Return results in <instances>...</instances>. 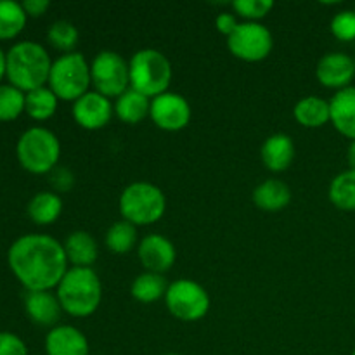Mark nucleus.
<instances>
[{
    "mask_svg": "<svg viewBox=\"0 0 355 355\" xmlns=\"http://www.w3.org/2000/svg\"><path fill=\"white\" fill-rule=\"evenodd\" d=\"M352 355H355V349H354V352H352Z\"/></svg>",
    "mask_w": 355,
    "mask_h": 355,
    "instance_id": "ea45409f",
    "label": "nucleus"
},
{
    "mask_svg": "<svg viewBox=\"0 0 355 355\" xmlns=\"http://www.w3.org/2000/svg\"><path fill=\"white\" fill-rule=\"evenodd\" d=\"M0 355H28L26 343L10 331H0Z\"/></svg>",
    "mask_w": 355,
    "mask_h": 355,
    "instance_id": "473e14b6",
    "label": "nucleus"
},
{
    "mask_svg": "<svg viewBox=\"0 0 355 355\" xmlns=\"http://www.w3.org/2000/svg\"><path fill=\"white\" fill-rule=\"evenodd\" d=\"M260 158L270 172H284L290 168L295 158L293 139L286 134H272L260 148Z\"/></svg>",
    "mask_w": 355,
    "mask_h": 355,
    "instance_id": "dca6fc26",
    "label": "nucleus"
},
{
    "mask_svg": "<svg viewBox=\"0 0 355 355\" xmlns=\"http://www.w3.org/2000/svg\"><path fill=\"white\" fill-rule=\"evenodd\" d=\"M26 214L35 224L51 225L61 217L62 200L54 191H42L28 201Z\"/></svg>",
    "mask_w": 355,
    "mask_h": 355,
    "instance_id": "4be33fe9",
    "label": "nucleus"
},
{
    "mask_svg": "<svg viewBox=\"0 0 355 355\" xmlns=\"http://www.w3.org/2000/svg\"><path fill=\"white\" fill-rule=\"evenodd\" d=\"M130 89L144 94L149 99L168 92L172 82V64L163 52L141 49L128 61Z\"/></svg>",
    "mask_w": 355,
    "mask_h": 355,
    "instance_id": "20e7f679",
    "label": "nucleus"
},
{
    "mask_svg": "<svg viewBox=\"0 0 355 355\" xmlns=\"http://www.w3.org/2000/svg\"><path fill=\"white\" fill-rule=\"evenodd\" d=\"M163 355H179V354H163Z\"/></svg>",
    "mask_w": 355,
    "mask_h": 355,
    "instance_id": "58836bf2",
    "label": "nucleus"
},
{
    "mask_svg": "<svg viewBox=\"0 0 355 355\" xmlns=\"http://www.w3.org/2000/svg\"><path fill=\"white\" fill-rule=\"evenodd\" d=\"M331 123L343 137L355 141V87L338 90L329 101Z\"/></svg>",
    "mask_w": 355,
    "mask_h": 355,
    "instance_id": "a211bd4d",
    "label": "nucleus"
},
{
    "mask_svg": "<svg viewBox=\"0 0 355 355\" xmlns=\"http://www.w3.org/2000/svg\"><path fill=\"white\" fill-rule=\"evenodd\" d=\"M49 89L55 94L59 101H78L89 92L90 64L80 52L59 55L52 61L51 75H49Z\"/></svg>",
    "mask_w": 355,
    "mask_h": 355,
    "instance_id": "0eeeda50",
    "label": "nucleus"
},
{
    "mask_svg": "<svg viewBox=\"0 0 355 355\" xmlns=\"http://www.w3.org/2000/svg\"><path fill=\"white\" fill-rule=\"evenodd\" d=\"M90 82L101 96L120 97L130 89L128 62L114 51H101L90 62Z\"/></svg>",
    "mask_w": 355,
    "mask_h": 355,
    "instance_id": "1a4fd4ad",
    "label": "nucleus"
},
{
    "mask_svg": "<svg viewBox=\"0 0 355 355\" xmlns=\"http://www.w3.org/2000/svg\"><path fill=\"white\" fill-rule=\"evenodd\" d=\"M59 99L49 87H40L31 92H26V103H24V111L28 116L37 121H45L54 116L58 110Z\"/></svg>",
    "mask_w": 355,
    "mask_h": 355,
    "instance_id": "bb28decb",
    "label": "nucleus"
},
{
    "mask_svg": "<svg viewBox=\"0 0 355 355\" xmlns=\"http://www.w3.org/2000/svg\"><path fill=\"white\" fill-rule=\"evenodd\" d=\"M165 304L175 319L182 322H196L210 311V295L196 281L177 279L168 284Z\"/></svg>",
    "mask_w": 355,
    "mask_h": 355,
    "instance_id": "6e6552de",
    "label": "nucleus"
},
{
    "mask_svg": "<svg viewBox=\"0 0 355 355\" xmlns=\"http://www.w3.org/2000/svg\"><path fill=\"white\" fill-rule=\"evenodd\" d=\"M66 259L71 267H92L99 257V248L94 236L87 231H75L66 238L62 245Z\"/></svg>",
    "mask_w": 355,
    "mask_h": 355,
    "instance_id": "6ab92c4d",
    "label": "nucleus"
},
{
    "mask_svg": "<svg viewBox=\"0 0 355 355\" xmlns=\"http://www.w3.org/2000/svg\"><path fill=\"white\" fill-rule=\"evenodd\" d=\"M19 165L35 175L51 173L58 166L61 144L54 132L44 127H31L21 134L16 144Z\"/></svg>",
    "mask_w": 355,
    "mask_h": 355,
    "instance_id": "39448f33",
    "label": "nucleus"
},
{
    "mask_svg": "<svg viewBox=\"0 0 355 355\" xmlns=\"http://www.w3.org/2000/svg\"><path fill=\"white\" fill-rule=\"evenodd\" d=\"M272 7L274 2L270 0H236L232 2L234 12L250 23H259V19H263L272 10Z\"/></svg>",
    "mask_w": 355,
    "mask_h": 355,
    "instance_id": "7c9ffc66",
    "label": "nucleus"
},
{
    "mask_svg": "<svg viewBox=\"0 0 355 355\" xmlns=\"http://www.w3.org/2000/svg\"><path fill=\"white\" fill-rule=\"evenodd\" d=\"M7 263L28 291H51L68 272V259L58 239L49 234H24L10 245Z\"/></svg>",
    "mask_w": 355,
    "mask_h": 355,
    "instance_id": "f257e3e1",
    "label": "nucleus"
},
{
    "mask_svg": "<svg viewBox=\"0 0 355 355\" xmlns=\"http://www.w3.org/2000/svg\"><path fill=\"white\" fill-rule=\"evenodd\" d=\"M347 162H349L350 170H355V141H350L349 149H347Z\"/></svg>",
    "mask_w": 355,
    "mask_h": 355,
    "instance_id": "e433bc0d",
    "label": "nucleus"
},
{
    "mask_svg": "<svg viewBox=\"0 0 355 355\" xmlns=\"http://www.w3.org/2000/svg\"><path fill=\"white\" fill-rule=\"evenodd\" d=\"M47 355H89V340L78 328L59 324L45 336Z\"/></svg>",
    "mask_w": 355,
    "mask_h": 355,
    "instance_id": "2eb2a0df",
    "label": "nucleus"
},
{
    "mask_svg": "<svg viewBox=\"0 0 355 355\" xmlns=\"http://www.w3.org/2000/svg\"><path fill=\"white\" fill-rule=\"evenodd\" d=\"M26 94L10 83H0V121H12L24 111Z\"/></svg>",
    "mask_w": 355,
    "mask_h": 355,
    "instance_id": "c756f323",
    "label": "nucleus"
},
{
    "mask_svg": "<svg viewBox=\"0 0 355 355\" xmlns=\"http://www.w3.org/2000/svg\"><path fill=\"white\" fill-rule=\"evenodd\" d=\"M78 37L80 35L75 24L64 19H59L55 23H52L47 31L49 44L54 49H58V51L64 52V54L73 52V49L78 44Z\"/></svg>",
    "mask_w": 355,
    "mask_h": 355,
    "instance_id": "c85d7f7f",
    "label": "nucleus"
},
{
    "mask_svg": "<svg viewBox=\"0 0 355 355\" xmlns=\"http://www.w3.org/2000/svg\"><path fill=\"white\" fill-rule=\"evenodd\" d=\"M166 290H168V284H166L163 274L148 272V270L139 274L130 286L132 297L137 302H141V304L158 302L159 298L165 297Z\"/></svg>",
    "mask_w": 355,
    "mask_h": 355,
    "instance_id": "b1692460",
    "label": "nucleus"
},
{
    "mask_svg": "<svg viewBox=\"0 0 355 355\" xmlns=\"http://www.w3.org/2000/svg\"><path fill=\"white\" fill-rule=\"evenodd\" d=\"M6 76V52L0 47V80Z\"/></svg>",
    "mask_w": 355,
    "mask_h": 355,
    "instance_id": "4c0bfd02",
    "label": "nucleus"
},
{
    "mask_svg": "<svg viewBox=\"0 0 355 355\" xmlns=\"http://www.w3.org/2000/svg\"><path fill=\"white\" fill-rule=\"evenodd\" d=\"M293 116L297 123L305 128H321L328 121H331V110L329 101L321 99L318 96H309L298 101L293 107Z\"/></svg>",
    "mask_w": 355,
    "mask_h": 355,
    "instance_id": "412c9836",
    "label": "nucleus"
},
{
    "mask_svg": "<svg viewBox=\"0 0 355 355\" xmlns=\"http://www.w3.org/2000/svg\"><path fill=\"white\" fill-rule=\"evenodd\" d=\"M104 243H106L107 250L116 253V255L130 253L137 245V227L127 220L114 222L107 229L106 236H104Z\"/></svg>",
    "mask_w": 355,
    "mask_h": 355,
    "instance_id": "cd10ccee",
    "label": "nucleus"
},
{
    "mask_svg": "<svg viewBox=\"0 0 355 355\" xmlns=\"http://www.w3.org/2000/svg\"><path fill=\"white\" fill-rule=\"evenodd\" d=\"M120 214L123 220L130 222L135 227L151 225L165 215L166 198L158 186L144 180L132 182L121 191Z\"/></svg>",
    "mask_w": 355,
    "mask_h": 355,
    "instance_id": "423d86ee",
    "label": "nucleus"
},
{
    "mask_svg": "<svg viewBox=\"0 0 355 355\" xmlns=\"http://www.w3.org/2000/svg\"><path fill=\"white\" fill-rule=\"evenodd\" d=\"M24 311L37 324L54 328L61 318L62 309L58 297L51 291H28L24 297Z\"/></svg>",
    "mask_w": 355,
    "mask_h": 355,
    "instance_id": "f3484780",
    "label": "nucleus"
},
{
    "mask_svg": "<svg viewBox=\"0 0 355 355\" xmlns=\"http://www.w3.org/2000/svg\"><path fill=\"white\" fill-rule=\"evenodd\" d=\"M73 120L85 130H101L110 123L114 106L107 97L96 90H89L85 96L73 103Z\"/></svg>",
    "mask_w": 355,
    "mask_h": 355,
    "instance_id": "f8f14e48",
    "label": "nucleus"
},
{
    "mask_svg": "<svg viewBox=\"0 0 355 355\" xmlns=\"http://www.w3.org/2000/svg\"><path fill=\"white\" fill-rule=\"evenodd\" d=\"M52 59L44 45L23 40L6 52V76L10 85L24 94L45 87L51 75Z\"/></svg>",
    "mask_w": 355,
    "mask_h": 355,
    "instance_id": "f03ea898",
    "label": "nucleus"
},
{
    "mask_svg": "<svg viewBox=\"0 0 355 355\" xmlns=\"http://www.w3.org/2000/svg\"><path fill=\"white\" fill-rule=\"evenodd\" d=\"M329 201L342 211H355V170L338 173L329 184Z\"/></svg>",
    "mask_w": 355,
    "mask_h": 355,
    "instance_id": "393cba45",
    "label": "nucleus"
},
{
    "mask_svg": "<svg viewBox=\"0 0 355 355\" xmlns=\"http://www.w3.org/2000/svg\"><path fill=\"white\" fill-rule=\"evenodd\" d=\"M315 76L319 83L326 89L338 90L350 87L355 78V61L345 52H329L324 54L318 62Z\"/></svg>",
    "mask_w": 355,
    "mask_h": 355,
    "instance_id": "ddd939ff",
    "label": "nucleus"
},
{
    "mask_svg": "<svg viewBox=\"0 0 355 355\" xmlns=\"http://www.w3.org/2000/svg\"><path fill=\"white\" fill-rule=\"evenodd\" d=\"M51 186L54 187V193H68L75 186V175L66 166H55L51 172Z\"/></svg>",
    "mask_w": 355,
    "mask_h": 355,
    "instance_id": "72a5a7b5",
    "label": "nucleus"
},
{
    "mask_svg": "<svg viewBox=\"0 0 355 355\" xmlns=\"http://www.w3.org/2000/svg\"><path fill=\"white\" fill-rule=\"evenodd\" d=\"M238 24L239 23H238V19H236V16H232V14H229V12L218 14L217 19H215L217 31L218 33L225 35V37H229V35L236 30V26H238Z\"/></svg>",
    "mask_w": 355,
    "mask_h": 355,
    "instance_id": "f704fd0d",
    "label": "nucleus"
},
{
    "mask_svg": "<svg viewBox=\"0 0 355 355\" xmlns=\"http://www.w3.org/2000/svg\"><path fill=\"white\" fill-rule=\"evenodd\" d=\"M28 14L14 0H0V40L16 38L26 26Z\"/></svg>",
    "mask_w": 355,
    "mask_h": 355,
    "instance_id": "a878e982",
    "label": "nucleus"
},
{
    "mask_svg": "<svg viewBox=\"0 0 355 355\" xmlns=\"http://www.w3.org/2000/svg\"><path fill=\"white\" fill-rule=\"evenodd\" d=\"M153 123L165 132H179L189 125L193 111L184 96L177 92H165L151 99L149 111Z\"/></svg>",
    "mask_w": 355,
    "mask_h": 355,
    "instance_id": "9b49d317",
    "label": "nucleus"
},
{
    "mask_svg": "<svg viewBox=\"0 0 355 355\" xmlns=\"http://www.w3.org/2000/svg\"><path fill=\"white\" fill-rule=\"evenodd\" d=\"M354 61H355V58H354Z\"/></svg>",
    "mask_w": 355,
    "mask_h": 355,
    "instance_id": "a19ab883",
    "label": "nucleus"
},
{
    "mask_svg": "<svg viewBox=\"0 0 355 355\" xmlns=\"http://www.w3.org/2000/svg\"><path fill=\"white\" fill-rule=\"evenodd\" d=\"M291 189L277 179H267L253 191V203L263 211H281L290 205Z\"/></svg>",
    "mask_w": 355,
    "mask_h": 355,
    "instance_id": "aec40b11",
    "label": "nucleus"
},
{
    "mask_svg": "<svg viewBox=\"0 0 355 355\" xmlns=\"http://www.w3.org/2000/svg\"><path fill=\"white\" fill-rule=\"evenodd\" d=\"M21 6H23L24 12L28 16L40 17L47 12L49 7H51V2L49 0H24V2H21Z\"/></svg>",
    "mask_w": 355,
    "mask_h": 355,
    "instance_id": "c9c22d12",
    "label": "nucleus"
},
{
    "mask_svg": "<svg viewBox=\"0 0 355 355\" xmlns=\"http://www.w3.org/2000/svg\"><path fill=\"white\" fill-rule=\"evenodd\" d=\"M137 255L142 267L155 274H163L172 269L177 259L173 243L162 234L144 236L137 246Z\"/></svg>",
    "mask_w": 355,
    "mask_h": 355,
    "instance_id": "4468645a",
    "label": "nucleus"
},
{
    "mask_svg": "<svg viewBox=\"0 0 355 355\" xmlns=\"http://www.w3.org/2000/svg\"><path fill=\"white\" fill-rule=\"evenodd\" d=\"M149 111H151V99L134 89H128L127 92L121 94L114 103V114L118 120L128 125L141 123L146 116H149Z\"/></svg>",
    "mask_w": 355,
    "mask_h": 355,
    "instance_id": "5701e85b",
    "label": "nucleus"
},
{
    "mask_svg": "<svg viewBox=\"0 0 355 355\" xmlns=\"http://www.w3.org/2000/svg\"><path fill=\"white\" fill-rule=\"evenodd\" d=\"M333 37L340 42L355 40V10H342L331 19Z\"/></svg>",
    "mask_w": 355,
    "mask_h": 355,
    "instance_id": "2f4dec72",
    "label": "nucleus"
},
{
    "mask_svg": "<svg viewBox=\"0 0 355 355\" xmlns=\"http://www.w3.org/2000/svg\"><path fill=\"white\" fill-rule=\"evenodd\" d=\"M62 312L73 318H89L103 300V284L92 267H71L55 288Z\"/></svg>",
    "mask_w": 355,
    "mask_h": 355,
    "instance_id": "7ed1b4c3",
    "label": "nucleus"
},
{
    "mask_svg": "<svg viewBox=\"0 0 355 355\" xmlns=\"http://www.w3.org/2000/svg\"><path fill=\"white\" fill-rule=\"evenodd\" d=\"M274 47L272 33L260 23L243 21L227 37V49L236 59L245 62L263 61Z\"/></svg>",
    "mask_w": 355,
    "mask_h": 355,
    "instance_id": "9d476101",
    "label": "nucleus"
}]
</instances>
